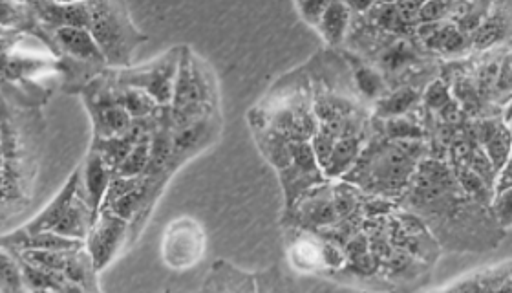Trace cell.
Wrapping results in <instances>:
<instances>
[{
	"instance_id": "obj_1",
	"label": "cell",
	"mask_w": 512,
	"mask_h": 293,
	"mask_svg": "<svg viewBox=\"0 0 512 293\" xmlns=\"http://www.w3.org/2000/svg\"><path fill=\"white\" fill-rule=\"evenodd\" d=\"M397 207L421 218L439 248L487 251L498 246L507 233L496 224L487 207L463 193L450 165L441 160L425 158L417 165Z\"/></svg>"
},
{
	"instance_id": "obj_2",
	"label": "cell",
	"mask_w": 512,
	"mask_h": 293,
	"mask_svg": "<svg viewBox=\"0 0 512 293\" xmlns=\"http://www.w3.org/2000/svg\"><path fill=\"white\" fill-rule=\"evenodd\" d=\"M428 151L430 147L425 142H394L384 136L372 138L342 182L352 184L364 195L383 198L397 206L417 165L428 158Z\"/></svg>"
},
{
	"instance_id": "obj_3",
	"label": "cell",
	"mask_w": 512,
	"mask_h": 293,
	"mask_svg": "<svg viewBox=\"0 0 512 293\" xmlns=\"http://www.w3.org/2000/svg\"><path fill=\"white\" fill-rule=\"evenodd\" d=\"M218 114V94L213 74L200 57L182 46L178 76L174 83L169 121L172 129H182Z\"/></svg>"
},
{
	"instance_id": "obj_4",
	"label": "cell",
	"mask_w": 512,
	"mask_h": 293,
	"mask_svg": "<svg viewBox=\"0 0 512 293\" xmlns=\"http://www.w3.org/2000/svg\"><path fill=\"white\" fill-rule=\"evenodd\" d=\"M90 28L107 66L128 68L138 44L147 41L128 15L127 6L119 2H88Z\"/></svg>"
},
{
	"instance_id": "obj_5",
	"label": "cell",
	"mask_w": 512,
	"mask_h": 293,
	"mask_svg": "<svg viewBox=\"0 0 512 293\" xmlns=\"http://www.w3.org/2000/svg\"><path fill=\"white\" fill-rule=\"evenodd\" d=\"M83 101L94 123V140L119 136L134 123L119 105L116 76H101L90 81L83 90Z\"/></svg>"
},
{
	"instance_id": "obj_6",
	"label": "cell",
	"mask_w": 512,
	"mask_h": 293,
	"mask_svg": "<svg viewBox=\"0 0 512 293\" xmlns=\"http://www.w3.org/2000/svg\"><path fill=\"white\" fill-rule=\"evenodd\" d=\"M180 57L182 48H171L169 52L152 59L147 65L123 68L116 74V81L118 85L139 88L147 92L160 107H171Z\"/></svg>"
},
{
	"instance_id": "obj_7",
	"label": "cell",
	"mask_w": 512,
	"mask_h": 293,
	"mask_svg": "<svg viewBox=\"0 0 512 293\" xmlns=\"http://www.w3.org/2000/svg\"><path fill=\"white\" fill-rule=\"evenodd\" d=\"M339 222L333 206V184L317 185L284 211V224L319 235Z\"/></svg>"
},
{
	"instance_id": "obj_8",
	"label": "cell",
	"mask_w": 512,
	"mask_h": 293,
	"mask_svg": "<svg viewBox=\"0 0 512 293\" xmlns=\"http://www.w3.org/2000/svg\"><path fill=\"white\" fill-rule=\"evenodd\" d=\"M278 178L284 189L286 209L293 206L300 196L308 193L313 187L328 182L315 160L310 142L291 143V162L286 169L278 171Z\"/></svg>"
},
{
	"instance_id": "obj_9",
	"label": "cell",
	"mask_w": 512,
	"mask_h": 293,
	"mask_svg": "<svg viewBox=\"0 0 512 293\" xmlns=\"http://www.w3.org/2000/svg\"><path fill=\"white\" fill-rule=\"evenodd\" d=\"M205 233L194 218L174 220L163 239V261L174 270L191 268L202 259Z\"/></svg>"
},
{
	"instance_id": "obj_10",
	"label": "cell",
	"mask_w": 512,
	"mask_h": 293,
	"mask_svg": "<svg viewBox=\"0 0 512 293\" xmlns=\"http://www.w3.org/2000/svg\"><path fill=\"white\" fill-rule=\"evenodd\" d=\"M130 224L123 218L116 217L114 213L101 209L96 222L88 231L85 248L94 262L97 272L105 270L110 262L116 259L119 250L128 242Z\"/></svg>"
},
{
	"instance_id": "obj_11",
	"label": "cell",
	"mask_w": 512,
	"mask_h": 293,
	"mask_svg": "<svg viewBox=\"0 0 512 293\" xmlns=\"http://www.w3.org/2000/svg\"><path fill=\"white\" fill-rule=\"evenodd\" d=\"M220 123L218 114L196 121L182 129H172L171 171L174 173L182 163L191 160L198 152L205 151L218 138Z\"/></svg>"
},
{
	"instance_id": "obj_12",
	"label": "cell",
	"mask_w": 512,
	"mask_h": 293,
	"mask_svg": "<svg viewBox=\"0 0 512 293\" xmlns=\"http://www.w3.org/2000/svg\"><path fill=\"white\" fill-rule=\"evenodd\" d=\"M414 35L427 52L447 55V57L467 54L472 48L470 37L459 32L456 24L450 21L417 24Z\"/></svg>"
},
{
	"instance_id": "obj_13",
	"label": "cell",
	"mask_w": 512,
	"mask_h": 293,
	"mask_svg": "<svg viewBox=\"0 0 512 293\" xmlns=\"http://www.w3.org/2000/svg\"><path fill=\"white\" fill-rule=\"evenodd\" d=\"M30 10L35 19L43 22L50 32L63 28H90V8L88 2H32Z\"/></svg>"
},
{
	"instance_id": "obj_14",
	"label": "cell",
	"mask_w": 512,
	"mask_h": 293,
	"mask_svg": "<svg viewBox=\"0 0 512 293\" xmlns=\"http://www.w3.org/2000/svg\"><path fill=\"white\" fill-rule=\"evenodd\" d=\"M114 178V171L108 167L105 160L96 154V152H88L85 162V173L81 169V184L85 189L86 202L92 211V217L96 222L97 215L101 204L105 200L110 182Z\"/></svg>"
},
{
	"instance_id": "obj_15",
	"label": "cell",
	"mask_w": 512,
	"mask_h": 293,
	"mask_svg": "<svg viewBox=\"0 0 512 293\" xmlns=\"http://www.w3.org/2000/svg\"><path fill=\"white\" fill-rule=\"evenodd\" d=\"M0 246L6 248V250L28 253V251L79 250V248H85V242L64 239V237H59L52 231H48V233H28V231L21 228L13 231L10 235H6V237H2Z\"/></svg>"
},
{
	"instance_id": "obj_16",
	"label": "cell",
	"mask_w": 512,
	"mask_h": 293,
	"mask_svg": "<svg viewBox=\"0 0 512 293\" xmlns=\"http://www.w3.org/2000/svg\"><path fill=\"white\" fill-rule=\"evenodd\" d=\"M81 185V167L75 169L74 174L68 178V182L64 184L63 189L59 191V195L55 196L54 200L44 207L43 211L37 217L30 220L24 231L28 233H48L57 228V224L61 222L66 209L74 202L75 195L79 191Z\"/></svg>"
},
{
	"instance_id": "obj_17",
	"label": "cell",
	"mask_w": 512,
	"mask_h": 293,
	"mask_svg": "<svg viewBox=\"0 0 512 293\" xmlns=\"http://www.w3.org/2000/svg\"><path fill=\"white\" fill-rule=\"evenodd\" d=\"M52 37H54V44L59 46V50H63L64 54L70 55L75 61L86 63L92 68L105 66V59L88 30L63 28V30L52 32Z\"/></svg>"
},
{
	"instance_id": "obj_18",
	"label": "cell",
	"mask_w": 512,
	"mask_h": 293,
	"mask_svg": "<svg viewBox=\"0 0 512 293\" xmlns=\"http://www.w3.org/2000/svg\"><path fill=\"white\" fill-rule=\"evenodd\" d=\"M511 266L503 262L502 266L489 268L485 272L474 273L448 286L438 293H511Z\"/></svg>"
},
{
	"instance_id": "obj_19",
	"label": "cell",
	"mask_w": 512,
	"mask_h": 293,
	"mask_svg": "<svg viewBox=\"0 0 512 293\" xmlns=\"http://www.w3.org/2000/svg\"><path fill=\"white\" fill-rule=\"evenodd\" d=\"M364 145H366V134H344L341 136L335 143L328 162L322 167L324 178L328 182L342 180L359 160Z\"/></svg>"
},
{
	"instance_id": "obj_20",
	"label": "cell",
	"mask_w": 512,
	"mask_h": 293,
	"mask_svg": "<svg viewBox=\"0 0 512 293\" xmlns=\"http://www.w3.org/2000/svg\"><path fill=\"white\" fill-rule=\"evenodd\" d=\"M293 237L289 240V262L300 272H324L320 237L310 231L291 228Z\"/></svg>"
},
{
	"instance_id": "obj_21",
	"label": "cell",
	"mask_w": 512,
	"mask_h": 293,
	"mask_svg": "<svg viewBox=\"0 0 512 293\" xmlns=\"http://www.w3.org/2000/svg\"><path fill=\"white\" fill-rule=\"evenodd\" d=\"M203 293H256V281L233 264L216 261L203 284Z\"/></svg>"
},
{
	"instance_id": "obj_22",
	"label": "cell",
	"mask_w": 512,
	"mask_h": 293,
	"mask_svg": "<svg viewBox=\"0 0 512 293\" xmlns=\"http://www.w3.org/2000/svg\"><path fill=\"white\" fill-rule=\"evenodd\" d=\"M509 28V13L502 11V6L491 4V10L481 22L480 28L470 35V44L478 52H489L509 37Z\"/></svg>"
},
{
	"instance_id": "obj_23",
	"label": "cell",
	"mask_w": 512,
	"mask_h": 293,
	"mask_svg": "<svg viewBox=\"0 0 512 293\" xmlns=\"http://www.w3.org/2000/svg\"><path fill=\"white\" fill-rule=\"evenodd\" d=\"M421 94V88L414 85L388 90V94L375 103V118L384 121L410 114L421 103Z\"/></svg>"
},
{
	"instance_id": "obj_24",
	"label": "cell",
	"mask_w": 512,
	"mask_h": 293,
	"mask_svg": "<svg viewBox=\"0 0 512 293\" xmlns=\"http://www.w3.org/2000/svg\"><path fill=\"white\" fill-rule=\"evenodd\" d=\"M352 19V10L346 2H328L317 28L320 37L330 46H339L348 37Z\"/></svg>"
},
{
	"instance_id": "obj_25",
	"label": "cell",
	"mask_w": 512,
	"mask_h": 293,
	"mask_svg": "<svg viewBox=\"0 0 512 293\" xmlns=\"http://www.w3.org/2000/svg\"><path fill=\"white\" fill-rule=\"evenodd\" d=\"M352 66V85L361 92V96L377 103L379 99L388 94V85L384 79L381 70H377L372 65L364 63V59L355 57V61L350 63Z\"/></svg>"
},
{
	"instance_id": "obj_26",
	"label": "cell",
	"mask_w": 512,
	"mask_h": 293,
	"mask_svg": "<svg viewBox=\"0 0 512 293\" xmlns=\"http://www.w3.org/2000/svg\"><path fill=\"white\" fill-rule=\"evenodd\" d=\"M118 101L132 121L152 120L163 109L147 92L125 85H118Z\"/></svg>"
},
{
	"instance_id": "obj_27",
	"label": "cell",
	"mask_w": 512,
	"mask_h": 293,
	"mask_svg": "<svg viewBox=\"0 0 512 293\" xmlns=\"http://www.w3.org/2000/svg\"><path fill=\"white\" fill-rule=\"evenodd\" d=\"M154 131V129H152ZM152 131L145 134L139 140L134 149L128 152L125 160L119 163L118 169L114 171V176H121V178H138V176H145L147 167H149L150 158V138H152Z\"/></svg>"
},
{
	"instance_id": "obj_28",
	"label": "cell",
	"mask_w": 512,
	"mask_h": 293,
	"mask_svg": "<svg viewBox=\"0 0 512 293\" xmlns=\"http://www.w3.org/2000/svg\"><path fill=\"white\" fill-rule=\"evenodd\" d=\"M452 99L450 88L443 79H434L428 83L427 88L421 94V107L427 112H439Z\"/></svg>"
},
{
	"instance_id": "obj_29",
	"label": "cell",
	"mask_w": 512,
	"mask_h": 293,
	"mask_svg": "<svg viewBox=\"0 0 512 293\" xmlns=\"http://www.w3.org/2000/svg\"><path fill=\"white\" fill-rule=\"evenodd\" d=\"M456 10V2H421L417 13V24L450 21Z\"/></svg>"
},
{
	"instance_id": "obj_30",
	"label": "cell",
	"mask_w": 512,
	"mask_h": 293,
	"mask_svg": "<svg viewBox=\"0 0 512 293\" xmlns=\"http://www.w3.org/2000/svg\"><path fill=\"white\" fill-rule=\"evenodd\" d=\"M28 4H11V2H0V30L13 32V28H21L22 22L28 19Z\"/></svg>"
},
{
	"instance_id": "obj_31",
	"label": "cell",
	"mask_w": 512,
	"mask_h": 293,
	"mask_svg": "<svg viewBox=\"0 0 512 293\" xmlns=\"http://www.w3.org/2000/svg\"><path fill=\"white\" fill-rule=\"evenodd\" d=\"M492 218L496 224L507 231L512 224V189H507L498 195H492L491 206H489Z\"/></svg>"
},
{
	"instance_id": "obj_32",
	"label": "cell",
	"mask_w": 512,
	"mask_h": 293,
	"mask_svg": "<svg viewBox=\"0 0 512 293\" xmlns=\"http://www.w3.org/2000/svg\"><path fill=\"white\" fill-rule=\"evenodd\" d=\"M511 87H512V74H511V52L503 55L502 63H500V70H498V77L494 83V96L503 99V105L511 101Z\"/></svg>"
},
{
	"instance_id": "obj_33",
	"label": "cell",
	"mask_w": 512,
	"mask_h": 293,
	"mask_svg": "<svg viewBox=\"0 0 512 293\" xmlns=\"http://www.w3.org/2000/svg\"><path fill=\"white\" fill-rule=\"evenodd\" d=\"M328 2H297L295 8L299 10L300 17L310 24L311 28H319L322 13L326 10Z\"/></svg>"
},
{
	"instance_id": "obj_34",
	"label": "cell",
	"mask_w": 512,
	"mask_h": 293,
	"mask_svg": "<svg viewBox=\"0 0 512 293\" xmlns=\"http://www.w3.org/2000/svg\"><path fill=\"white\" fill-rule=\"evenodd\" d=\"M6 176L2 173V169H0V202L4 200V196H6Z\"/></svg>"
},
{
	"instance_id": "obj_35",
	"label": "cell",
	"mask_w": 512,
	"mask_h": 293,
	"mask_svg": "<svg viewBox=\"0 0 512 293\" xmlns=\"http://www.w3.org/2000/svg\"><path fill=\"white\" fill-rule=\"evenodd\" d=\"M163 293H169V292H163Z\"/></svg>"
}]
</instances>
